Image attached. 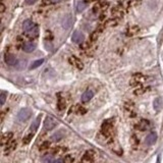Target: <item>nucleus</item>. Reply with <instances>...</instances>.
<instances>
[{"instance_id":"obj_1","label":"nucleus","mask_w":163,"mask_h":163,"mask_svg":"<svg viewBox=\"0 0 163 163\" xmlns=\"http://www.w3.org/2000/svg\"><path fill=\"white\" fill-rule=\"evenodd\" d=\"M101 133L105 137H110L113 134V120L112 119H107L102 123Z\"/></svg>"},{"instance_id":"obj_2","label":"nucleus","mask_w":163,"mask_h":163,"mask_svg":"<svg viewBox=\"0 0 163 163\" xmlns=\"http://www.w3.org/2000/svg\"><path fill=\"white\" fill-rule=\"evenodd\" d=\"M57 124H58V122L55 120L53 117L47 116L46 119L44 120V128L46 130H53Z\"/></svg>"},{"instance_id":"obj_3","label":"nucleus","mask_w":163,"mask_h":163,"mask_svg":"<svg viewBox=\"0 0 163 163\" xmlns=\"http://www.w3.org/2000/svg\"><path fill=\"white\" fill-rule=\"evenodd\" d=\"M144 82V76L141 74H134V77H133L132 81H130V85L133 86V87H141V85H142V83Z\"/></svg>"},{"instance_id":"obj_4","label":"nucleus","mask_w":163,"mask_h":163,"mask_svg":"<svg viewBox=\"0 0 163 163\" xmlns=\"http://www.w3.org/2000/svg\"><path fill=\"white\" fill-rule=\"evenodd\" d=\"M31 115H32V112H31L30 109H27V108L21 109L18 114V118L20 119L21 121H26V120H28L30 117H31Z\"/></svg>"},{"instance_id":"obj_5","label":"nucleus","mask_w":163,"mask_h":163,"mask_svg":"<svg viewBox=\"0 0 163 163\" xmlns=\"http://www.w3.org/2000/svg\"><path fill=\"white\" fill-rule=\"evenodd\" d=\"M150 126V122L148 119H141L138 123L136 124L137 130H141V132H144V130H147Z\"/></svg>"},{"instance_id":"obj_6","label":"nucleus","mask_w":163,"mask_h":163,"mask_svg":"<svg viewBox=\"0 0 163 163\" xmlns=\"http://www.w3.org/2000/svg\"><path fill=\"white\" fill-rule=\"evenodd\" d=\"M85 39L84 35L81 33L80 31H74V34H72V41L74 43H77V44H81L82 42Z\"/></svg>"},{"instance_id":"obj_7","label":"nucleus","mask_w":163,"mask_h":163,"mask_svg":"<svg viewBox=\"0 0 163 163\" xmlns=\"http://www.w3.org/2000/svg\"><path fill=\"white\" fill-rule=\"evenodd\" d=\"M4 61L7 65H16V62H18L16 56L13 54H10V53H6L5 56H4Z\"/></svg>"},{"instance_id":"obj_8","label":"nucleus","mask_w":163,"mask_h":163,"mask_svg":"<svg viewBox=\"0 0 163 163\" xmlns=\"http://www.w3.org/2000/svg\"><path fill=\"white\" fill-rule=\"evenodd\" d=\"M69 62H70V64H72V65H74V67L78 68V69H83L84 68L83 62H82L81 59H79L78 57H76V56L69 57Z\"/></svg>"},{"instance_id":"obj_9","label":"nucleus","mask_w":163,"mask_h":163,"mask_svg":"<svg viewBox=\"0 0 163 163\" xmlns=\"http://www.w3.org/2000/svg\"><path fill=\"white\" fill-rule=\"evenodd\" d=\"M36 48H37V45H36L35 43H32V42L26 43V44H23V50L27 53L33 52V51L36 50Z\"/></svg>"},{"instance_id":"obj_10","label":"nucleus","mask_w":163,"mask_h":163,"mask_svg":"<svg viewBox=\"0 0 163 163\" xmlns=\"http://www.w3.org/2000/svg\"><path fill=\"white\" fill-rule=\"evenodd\" d=\"M34 28H36V26H35V23H34L33 21H31V20H26V21L23 23V29L25 30L26 32L32 31V30H33Z\"/></svg>"},{"instance_id":"obj_11","label":"nucleus","mask_w":163,"mask_h":163,"mask_svg":"<svg viewBox=\"0 0 163 163\" xmlns=\"http://www.w3.org/2000/svg\"><path fill=\"white\" fill-rule=\"evenodd\" d=\"M57 108L60 111L64 110L66 108V100L64 97H62L61 94H58V100H57Z\"/></svg>"},{"instance_id":"obj_12","label":"nucleus","mask_w":163,"mask_h":163,"mask_svg":"<svg viewBox=\"0 0 163 163\" xmlns=\"http://www.w3.org/2000/svg\"><path fill=\"white\" fill-rule=\"evenodd\" d=\"M93 96H94V92L91 91V90H87V91L84 92V94L82 95V102H84V103L89 102L90 100L93 98Z\"/></svg>"},{"instance_id":"obj_13","label":"nucleus","mask_w":163,"mask_h":163,"mask_svg":"<svg viewBox=\"0 0 163 163\" xmlns=\"http://www.w3.org/2000/svg\"><path fill=\"white\" fill-rule=\"evenodd\" d=\"M12 137H13V134H12V133H10V132L4 134L3 136H2V138H1V145L5 146V145H7L8 143H10V142H11Z\"/></svg>"},{"instance_id":"obj_14","label":"nucleus","mask_w":163,"mask_h":163,"mask_svg":"<svg viewBox=\"0 0 163 163\" xmlns=\"http://www.w3.org/2000/svg\"><path fill=\"white\" fill-rule=\"evenodd\" d=\"M16 146H18L16 141H11L10 143H8L7 145H6L5 150H4V152H5V155H7V154L11 153L12 151H14V150L16 149Z\"/></svg>"},{"instance_id":"obj_15","label":"nucleus","mask_w":163,"mask_h":163,"mask_svg":"<svg viewBox=\"0 0 163 163\" xmlns=\"http://www.w3.org/2000/svg\"><path fill=\"white\" fill-rule=\"evenodd\" d=\"M86 109L84 108V107H82L81 105H74V106H72V108H70V111L69 112H74V113H78V114H85L86 113Z\"/></svg>"},{"instance_id":"obj_16","label":"nucleus","mask_w":163,"mask_h":163,"mask_svg":"<svg viewBox=\"0 0 163 163\" xmlns=\"http://www.w3.org/2000/svg\"><path fill=\"white\" fill-rule=\"evenodd\" d=\"M139 32H140V28H139L138 26H132V27L128 28V31H126V35H128V37H130V36L137 35Z\"/></svg>"},{"instance_id":"obj_17","label":"nucleus","mask_w":163,"mask_h":163,"mask_svg":"<svg viewBox=\"0 0 163 163\" xmlns=\"http://www.w3.org/2000/svg\"><path fill=\"white\" fill-rule=\"evenodd\" d=\"M94 156H95V154H94V152L92 151H87L85 154H84L83 156V160L84 161H87V162H91L94 160Z\"/></svg>"},{"instance_id":"obj_18","label":"nucleus","mask_w":163,"mask_h":163,"mask_svg":"<svg viewBox=\"0 0 163 163\" xmlns=\"http://www.w3.org/2000/svg\"><path fill=\"white\" fill-rule=\"evenodd\" d=\"M40 120H41V115L37 116V118H36L35 120L33 121V123L31 124V130H30V132L36 133V130H38V128H39V125H40Z\"/></svg>"},{"instance_id":"obj_19","label":"nucleus","mask_w":163,"mask_h":163,"mask_svg":"<svg viewBox=\"0 0 163 163\" xmlns=\"http://www.w3.org/2000/svg\"><path fill=\"white\" fill-rule=\"evenodd\" d=\"M156 141H157V135H156L155 133H151V134L147 137V139H146V143L149 144V145L154 144Z\"/></svg>"},{"instance_id":"obj_20","label":"nucleus","mask_w":163,"mask_h":163,"mask_svg":"<svg viewBox=\"0 0 163 163\" xmlns=\"http://www.w3.org/2000/svg\"><path fill=\"white\" fill-rule=\"evenodd\" d=\"M34 134H35V133L30 132L29 134H27L25 137H23V145H28V144L31 143V141L33 140Z\"/></svg>"},{"instance_id":"obj_21","label":"nucleus","mask_w":163,"mask_h":163,"mask_svg":"<svg viewBox=\"0 0 163 163\" xmlns=\"http://www.w3.org/2000/svg\"><path fill=\"white\" fill-rule=\"evenodd\" d=\"M44 63V59H38V60H35L33 62V63L31 64V66H30V69H35V68L39 67L40 65H42V64Z\"/></svg>"},{"instance_id":"obj_22","label":"nucleus","mask_w":163,"mask_h":163,"mask_svg":"<svg viewBox=\"0 0 163 163\" xmlns=\"http://www.w3.org/2000/svg\"><path fill=\"white\" fill-rule=\"evenodd\" d=\"M88 6V3L87 1H80L78 3V5H77V10H78L79 12H82L83 10H85V8Z\"/></svg>"},{"instance_id":"obj_23","label":"nucleus","mask_w":163,"mask_h":163,"mask_svg":"<svg viewBox=\"0 0 163 163\" xmlns=\"http://www.w3.org/2000/svg\"><path fill=\"white\" fill-rule=\"evenodd\" d=\"M65 150H66V148H64V147H55V148H53L52 149V153L53 154H55V155H61L63 152H65Z\"/></svg>"},{"instance_id":"obj_24","label":"nucleus","mask_w":163,"mask_h":163,"mask_svg":"<svg viewBox=\"0 0 163 163\" xmlns=\"http://www.w3.org/2000/svg\"><path fill=\"white\" fill-rule=\"evenodd\" d=\"M62 26H63L64 29H68V28L72 26V18H70V16H67V18H64L63 20V23H62Z\"/></svg>"},{"instance_id":"obj_25","label":"nucleus","mask_w":163,"mask_h":163,"mask_svg":"<svg viewBox=\"0 0 163 163\" xmlns=\"http://www.w3.org/2000/svg\"><path fill=\"white\" fill-rule=\"evenodd\" d=\"M162 106V103H161V99L160 98H156L155 101H154V108H155L156 111H160Z\"/></svg>"},{"instance_id":"obj_26","label":"nucleus","mask_w":163,"mask_h":163,"mask_svg":"<svg viewBox=\"0 0 163 163\" xmlns=\"http://www.w3.org/2000/svg\"><path fill=\"white\" fill-rule=\"evenodd\" d=\"M63 138V133L62 132H58V133H56V134H54L52 136V140L54 141V142H58L59 140H61V139Z\"/></svg>"},{"instance_id":"obj_27","label":"nucleus","mask_w":163,"mask_h":163,"mask_svg":"<svg viewBox=\"0 0 163 163\" xmlns=\"http://www.w3.org/2000/svg\"><path fill=\"white\" fill-rule=\"evenodd\" d=\"M49 148H50V142L46 141V142L41 144V146L39 147V150L40 151H47V150H49Z\"/></svg>"},{"instance_id":"obj_28","label":"nucleus","mask_w":163,"mask_h":163,"mask_svg":"<svg viewBox=\"0 0 163 163\" xmlns=\"http://www.w3.org/2000/svg\"><path fill=\"white\" fill-rule=\"evenodd\" d=\"M42 162L43 163H53V157L52 155H46L42 158Z\"/></svg>"},{"instance_id":"obj_29","label":"nucleus","mask_w":163,"mask_h":163,"mask_svg":"<svg viewBox=\"0 0 163 163\" xmlns=\"http://www.w3.org/2000/svg\"><path fill=\"white\" fill-rule=\"evenodd\" d=\"M74 158L72 155H66L63 159V163H74Z\"/></svg>"},{"instance_id":"obj_30","label":"nucleus","mask_w":163,"mask_h":163,"mask_svg":"<svg viewBox=\"0 0 163 163\" xmlns=\"http://www.w3.org/2000/svg\"><path fill=\"white\" fill-rule=\"evenodd\" d=\"M5 100H6L5 93H1V95H0V105H1V106H3V105H4V103H5Z\"/></svg>"},{"instance_id":"obj_31","label":"nucleus","mask_w":163,"mask_h":163,"mask_svg":"<svg viewBox=\"0 0 163 163\" xmlns=\"http://www.w3.org/2000/svg\"><path fill=\"white\" fill-rule=\"evenodd\" d=\"M98 35H99V31L97 30V31L94 32V33L91 35V40H92V41H95V40L98 38Z\"/></svg>"},{"instance_id":"obj_32","label":"nucleus","mask_w":163,"mask_h":163,"mask_svg":"<svg viewBox=\"0 0 163 163\" xmlns=\"http://www.w3.org/2000/svg\"><path fill=\"white\" fill-rule=\"evenodd\" d=\"M116 23H117V21H114V18H112V20L108 21V23H107V26H109V27H114Z\"/></svg>"},{"instance_id":"obj_33","label":"nucleus","mask_w":163,"mask_h":163,"mask_svg":"<svg viewBox=\"0 0 163 163\" xmlns=\"http://www.w3.org/2000/svg\"><path fill=\"white\" fill-rule=\"evenodd\" d=\"M38 0H25V3L27 4V5H32V4L36 3Z\"/></svg>"},{"instance_id":"obj_34","label":"nucleus","mask_w":163,"mask_h":163,"mask_svg":"<svg viewBox=\"0 0 163 163\" xmlns=\"http://www.w3.org/2000/svg\"><path fill=\"white\" fill-rule=\"evenodd\" d=\"M0 7H1V13H3L4 11H5V6H4V3L3 2H1V3H0Z\"/></svg>"},{"instance_id":"obj_35","label":"nucleus","mask_w":163,"mask_h":163,"mask_svg":"<svg viewBox=\"0 0 163 163\" xmlns=\"http://www.w3.org/2000/svg\"><path fill=\"white\" fill-rule=\"evenodd\" d=\"M53 163H63V160L57 159V160H54V162H53Z\"/></svg>"},{"instance_id":"obj_36","label":"nucleus","mask_w":163,"mask_h":163,"mask_svg":"<svg viewBox=\"0 0 163 163\" xmlns=\"http://www.w3.org/2000/svg\"><path fill=\"white\" fill-rule=\"evenodd\" d=\"M51 2H52V3H57V2H60L61 0H50Z\"/></svg>"}]
</instances>
